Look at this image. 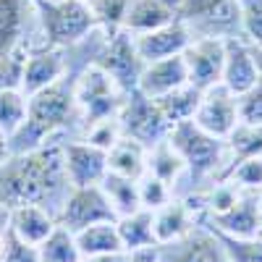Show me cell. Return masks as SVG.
<instances>
[{
  "mask_svg": "<svg viewBox=\"0 0 262 262\" xmlns=\"http://www.w3.org/2000/svg\"><path fill=\"white\" fill-rule=\"evenodd\" d=\"M37 249H39L42 262H79L81 259V249L76 244V236L69 228H63L60 223Z\"/></svg>",
  "mask_w": 262,
  "mask_h": 262,
  "instance_id": "obj_30",
  "label": "cell"
},
{
  "mask_svg": "<svg viewBox=\"0 0 262 262\" xmlns=\"http://www.w3.org/2000/svg\"><path fill=\"white\" fill-rule=\"evenodd\" d=\"M147 170L155 173L158 179H163L168 186H173V191H176V186L186 176V165L176 152V147L168 142V137L147 149Z\"/></svg>",
  "mask_w": 262,
  "mask_h": 262,
  "instance_id": "obj_25",
  "label": "cell"
},
{
  "mask_svg": "<svg viewBox=\"0 0 262 262\" xmlns=\"http://www.w3.org/2000/svg\"><path fill=\"white\" fill-rule=\"evenodd\" d=\"M134 42H137V50H139L142 60L152 63V60H160V58L181 55L186 50V45L191 42V34H189L184 21L176 18V21H170V24L160 27V29L134 34Z\"/></svg>",
  "mask_w": 262,
  "mask_h": 262,
  "instance_id": "obj_18",
  "label": "cell"
},
{
  "mask_svg": "<svg viewBox=\"0 0 262 262\" xmlns=\"http://www.w3.org/2000/svg\"><path fill=\"white\" fill-rule=\"evenodd\" d=\"M191 37H217V39H244L242 29V11H238V0H221L217 6L181 18Z\"/></svg>",
  "mask_w": 262,
  "mask_h": 262,
  "instance_id": "obj_15",
  "label": "cell"
},
{
  "mask_svg": "<svg viewBox=\"0 0 262 262\" xmlns=\"http://www.w3.org/2000/svg\"><path fill=\"white\" fill-rule=\"evenodd\" d=\"M79 262H128V252H116V254H84Z\"/></svg>",
  "mask_w": 262,
  "mask_h": 262,
  "instance_id": "obj_42",
  "label": "cell"
},
{
  "mask_svg": "<svg viewBox=\"0 0 262 262\" xmlns=\"http://www.w3.org/2000/svg\"><path fill=\"white\" fill-rule=\"evenodd\" d=\"M95 63L116 79V84L121 86L123 92L137 90L142 69H144V60H142V55L137 50L134 34L126 32V29H118V32L105 37L102 50L95 58Z\"/></svg>",
  "mask_w": 262,
  "mask_h": 262,
  "instance_id": "obj_7",
  "label": "cell"
},
{
  "mask_svg": "<svg viewBox=\"0 0 262 262\" xmlns=\"http://www.w3.org/2000/svg\"><path fill=\"white\" fill-rule=\"evenodd\" d=\"M158 257L160 262H231L223 244L205 223L173 244H158Z\"/></svg>",
  "mask_w": 262,
  "mask_h": 262,
  "instance_id": "obj_13",
  "label": "cell"
},
{
  "mask_svg": "<svg viewBox=\"0 0 262 262\" xmlns=\"http://www.w3.org/2000/svg\"><path fill=\"white\" fill-rule=\"evenodd\" d=\"M126 100V92L116 84V79L102 71L97 63H90L76 74L74 81V102H76V116L74 123L79 131L92 126L97 121L118 116L121 105Z\"/></svg>",
  "mask_w": 262,
  "mask_h": 262,
  "instance_id": "obj_5",
  "label": "cell"
},
{
  "mask_svg": "<svg viewBox=\"0 0 262 262\" xmlns=\"http://www.w3.org/2000/svg\"><path fill=\"white\" fill-rule=\"evenodd\" d=\"M116 226H118V233H121V242H123V249H126V252L158 247L155 226H152V210L139 207L137 212L118 217Z\"/></svg>",
  "mask_w": 262,
  "mask_h": 262,
  "instance_id": "obj_24",
  "label": "cell"
},
{
  "mask_svg": "<svg viewBox=\"0 0 262 262\" xmlns=\"http://www.w3.org/2000/svg\"><path fill=\"white\" fill-rule=\"evenodd\" d=\"M168 142L176 147L186 165V181L191 184L189 191L202 189L212 181H221L228 168V147L226 139H217L200 128L194 121L173 123L168 131Z\"/></svg>",
  "mask_w": 262,
  "mask_h": 262,
  "instance_id": "obj_3",
  "label": "cell"
},
{
  "mask_svg": "<svg viewBox=\"0 0 262 262\" xmlns=\"http://www.w3.org/2000/svg\"><path fill=\"white\" fill-rule=\"evenodd\" d=\"M259 81V71L254 63V53L247 39L236 37V39H226V58H223V74H221V84H226L228 90L238 97L247 90Z\"/></svg>",
  "mask_w": 262,
  "mask_h": 262,
  "instance_id": "obj_16",
  "label": "cell"
},
{
  "mask_svg": "<svg viewBox=\"0 0 262 262\" xmlns=\"http://www.w3.org/2000/svg\"><path fill=\"white\" fill-rule=\"evenodd\" d=\"M74 236H76V244L81 249V257L84 254H116V252H126L116 221L86 226V228H81Z\"/></svg>",
  "mask_w": 262,
  "mask_h": 262,
  "instance_id": "obj_26",
  "label": "cell"
},
{
  "mask_svg": "<svg viewBox=\"0 0 262 262\" xmlns=\"http://www.w3.org/2000/svg\"><path fill=\"white\" fill-rule=\"evenodd\" d=\"M226 147H228V168H226V173H228L236 163H242V160L262 152V126L238 121L236 128L231 131L228 139H226ZM226 173H223V176H226Z\"/></svg>",
  "mask_w": 262,
  "mask_h": 262,
  "instance_id": "obj_29",
  "label": "cell"
},
{
  "mask_svg": "<svg viewBox=\"0 0 262 262\" xmlns=\"http://www.w3.org/2000/svg\"><path fill=\"white\" fill-rule=\"evenodd\" d=\"M8 226H11V207L0 205V233H6Z\"/></svg>",
  "mask_w": 262,
  "mask_h": 262,
  "instance_id": "obj_45",
  "label": "cell"
},
{
  "mask_svg": "<svg viewBox=\"0 0 262 262\" xmlns=\"http://www.w3.org/2000/svg\"><path fill=\"white\" fill-rule=\"evenodd\" d=\"M42 45L74 48L97 29V18L86 0H32Z\"/></svg>",
  "mask_w": 262,
  "mask_h": 262,
  "instance_id": "obj_4",
  "label": "cell"
},
{
  "mask_svg": "<svg viewBox=\"0 0 262 262\" xmlns=\"http://www.w3.org/2000/svg\"><path fill=\"white\" fill-rule=\"evenodd\" d=\"M200 128L217 139H228V134L238 123V97L226 84H212L202 92V100L196 105V113L191 118Z\"/></svg>",
  "mask_w": 262,
  "mask_h": 262,
  "instance_id": "obj_10",
  "label": "cell"
},
{
  "mask_svg": "<svg viewBox=\"0 0 262 262\" xmlns=\"http://www.w3.org/2000/svg\"><path fill=\"white\" fill-rule=\"evenodd\" d=\"M107 202L113 205L116 215L123 217V215H131L142 207L139 202V186H137V179H126V176H118V173H105V179L100 181Z\"/></svg>",
  "mask_w": 262,
  "mask_h": 262,
  "instance_id": "obj_27",
  "label": "cell"
},
{
  "mask_svg": "<svg viewBox=\"0 0 262 262\" xmlns=\"http://www.w3.org/2000/svg\"><path fill=\"white\" fill-rule=\"evenodd\" d=\"M32 13H34L32 0H0V55H6L21 42H27Z\"/></svg>",
  "mask_w": 262,
  "mask_h": 262,
  "instance_id": "obj_22",
  "label": "cell"
},
{
  "mask_svg": "<svg viewBox=\"0 0 262 262\" xmlns=\"http://www.w3.org/2000/svg\"><path fill=\"white\" fill-rule=\"evenodd\" d=\"M200 223H207L223 233L231 236H242V238H254L262 236V215H259V191L242 189L238 200L217 215L202 217Z\"/></svg>",
  "mask_w": 262,
  "mask_h": 262,
  "instance_id": "obj_14",
  "label": "cell"
},
{
  "mask_svg": "<svg viewBox=\"0 0 262 262\" xmlns=\"http://www.w3.org/2000/svg\"><path fill=\"white\" fill-rule=\"evenodd\" d=\"M86 3H90V0H86Z\"/></svg>",
  "mask_w": 262,
  "mask_h": 262,
  "instance_id": "obj_48",
  "label": "cell"
},
{
  "mask_svg": "<svg viewBox=\"0 0 262 262\" xmlns=\"http://www.w3.org/2000/svg\"><path fill=\"white\" fill-rule=\"evenodd\" d=\"M74 81L76 74H69L60 81L27 97V121L11 137V155L34 149L45 144L48 139H55L60 131H69V126H74V116H76Z\"/></svg>",
  "mask_w": 262,
  "mask_h": 262,
  "instance_id": "obj_2",
  "label": "cell"
},
{
  "mask_svg": "<svg viewBox=\"0 0 262 262\" xmlns=\"http://www.w3.org/2000/svg\"><path fill=\"white\" fill-rule=\"evenodd\" d=\"M221 0H184V6L179 11V18H189V16H196V13H202L212 6H217Z\"/></svg>",
  "mask_w": 262,
  "mask_h": 262,
  "instance_id": "obj_41",
  "label": "cell"
},
{
  "mask_svg": "<svg viewBox=\"0 0 262 262\" xmlns=\"http://www.w3.org/2000/svg\"><path fill=\"white\" fill-rule=\"evenodd\" d=\"M259 215H262V189H259Z\"/></svg>",
  "mask_w": 262,
  "mask_h": 262,
  "instance_id": "obj_47",
  "label": "cell"
},
{
  "mask_svg": "<svg viewBox=\"0 0 262 262\" xmlns=\"http://www.w3.org/2000/svg\"><path fill=\"white\" fill-rule=\"evenodd\" d=\"M152 226H155L158 244H173L179 238L189 236L200 226V221L191 212V207L184 202V196H173L170 202H165L163 207L152 212Z\"/></svg>",
  "mask_w": 262,
  "mask_h": 262,
  "instance_id": "obj_19",
  "label": "cell"
},
{
  "mask_svg": "<svg viewBox=\"0 0 262 262\" xmlns=\"http://www.w3.org/2000/svg\"><path fill=\"white\" fill-rule=\"evenodd\" d=\"M223 179L233 181L238 189H249V191H259L262 189V152L252 155L242 163H236Z\"/></svg>",
  "mask_w": 262,
  "mask_h": 262,
  "instance_id": "obj_36",
  "label": "cell"
},
{
  "mask_svg": "<svg viewBox=\"0 0 262 262\" xmlns=\"http://www.w3.org/2000/svg\"><path fill=\"white\" fill-rule=\"evenodd\" d=\"M200 100H202V90H196L194 84H184V86H179V90L158 97L155 102L163 111L165 121L173 126V123H181V121H191Z\"/></svg>",
  "mask_w": 262,
  "mask_h": 262,
  "instance_id": "obj_28",
  "label": "cell"
},
{
  "mask_svg": "<svg viewBox=\"0 0 262 262\" xmlns=\"http://www.w3.org/2000/svg\"><path fill=\"white\" fill-rule=\"evenodd\" d=\"M254 53V63H257V71H259V81H262V45H252Z\"/></svg>",
  "mask_w": 262,
  "mask_h": 262,
  "instance_id": "obj_46",
  "label": "cell"
},
{
  "mask_svg": "<svg viewBox=\"0 0 262 262\" xmlns=\"http://www.w3.org/2000/svg\"><path fill=\"white\" fill-rule=\"evenodd\" d=\"M90 8L97 18V27L105 34H113L123 27V11L126 0H90Z\"/></svg>",
  "mask_w": 262,
  "mask_h": 262,
  "instance_id": "obj_38",
  "label": "cell"
},
{
  "mask_svg": "<svg viewBox=\"0 0 262 262\" xmlns=\"http://www.w3.org/2000/svg\"><path fill=\"white\" fill-rule=\"evenodd\" d=\"M118 121H121L123 137L144 144L147 149L152 144L163 142L168 137V131H170V123L165 121L158 102L152 97H147L144 92H139V90L126 92V100H123L121 111H118Z\"/></svg>",
  "mask_w": 262,
  "mask_h": 262,
  "instance_id": "obj_6",
  "label": "cell"
},
{
  "mask_svg": "<svg viewBox=\"0 0 262 262\" xmlns=\"http://www.w3.org/2000/svg\"><path fill=\"white\" fill-rule=\"evenodd\" d=\"M8 158H11V139L0 131V165H3Z\"/></svg>",
  "mask_w": 262,
  "mask_h": 262,
  "instance_id": "obj_44",
  "label": "cell"
},
{
  "mask_svg": "<svg viewBox=\"0 0 262 262\" xmlns=\"http://www.w3.org/2000/svg\"><path fill=\"white\" fill-rule=\"evenodd\" d=\"M55 226H58V217L42 205L11 207V231L32 247H39L55 231Z\"/></svg>",
  "mask_w": 262,
  "mask_h": 262,
  "instance_id": "obj_20",
  "label": "cell"
},
{
  "mask_svg": "<svg viewBox=\"0 0 262 262\" xmlns=\"http://www.w3.org/2000/svg\"><path fill=\"white\" fill-rule=\"evenodd\" d=\"M27 121V95L21 90H0V131L11 139Z\"/></svg>",
  "mask_w": 262,
  "mask_h": 262,
  "instance_id": "obj_31",
  "label": "cell"
},
{
  "mask_svg": "<svg viewBox=\"0 0 262 262\" xmlns=\"http://www.w3.org/2000/svg\"><path fill=\"white\" fill-rule=\"evenodd\" d=\"M176 18H179V13L170 6H165L163 0H126L121 29H126L131 34H144V32L165 27Z\"/></svg>",
  "mask_w": 262,
  "mask_h": 262,
  "instance_id": "obj_21",
  "label": "cell"
},
{
  "mask_svg": "<svg viewBox=\"0 0 262 262\" xmlns=\"http://www.w3.org/2000/svg\"><path fill=\"white\" fill-rule=\"evenodd\" d=\"M242 29L249 45H262V0H238Z\"/></svg>",
  "mask_w": 262,
  "mask_h": 262,
  "instance_id": "obj_39",
  "label": "cell"
},
{
  "mask_svg": "<svg viewBox=\"0 0 262 262\" xmlns=\"http://www.w3.org/2000/svg\"><path fill=\"white\" fill-rule=\"evenodd\" d=\"M69 191L71 184L63 165V142L48 139L34 149L13 152L0 165V205L6 207L42 205L53 212L50 205H55L60 212Z\"/></svg>",
  "mask_w": 262,
  "mask_h": 262,
  "instance_id": "obj_1",
  "label": "cell"
},
{
  "mask_svg": "<svg viewBox=\"0 0 262 262\" xmlns=\"http://www.w3.org/2000/svg\"><path fill=\"white\" fill-rule=\"evenodd\" d=\"M207 226V223H205ZM217 242L223 244L226 254L231 262H262V236H254V238H242V236H231V233H223L212 226H207Z\"/></svg>",
  "mask_w": 262,
  "mask_h": 262,
  "instance_id": "obj_32",
  "label": "cell"
},
{
  "mask_svg": "<svg viewBox=\"0 0 262 262\" xmlns=\"http://www.w3.org/2000/svg\"><path fill=\"white\" fill-rule=\"evenodd\" d=\"M118 221V215L113 205L107 202V196L102 186H71V191L66 194V202L58 212V223L63 228H69L71 233H79L86 226L95 223H111Z\"/></svg>",
  "mask_w": 262,
  "mask_h": 262,
  "instance_id": "obj_9",
  "label": "cell"
},
{
  "mask_svg": "<svg viewBox=\"0 0 262 262\" xmlns=\"http://www.w3.org/2000/svg\"><path fill=\"white\" fill-rule=\"evenodd\" d=\"M128 262H160V257H158V247H147V249L128 252Z\"/></svg>",
  "mask_w": 262,
  "mask_h": 262,
  "instance_id": "obj_43",
  "label": "cell"
},
{
  "mask_svg": "<svg viewBox=\"0 0 262 262\" xmlns=\"http://www.w3.org/2000/svg\"><path fill=\"white\" fill-rule=\"evenodd\" d=\"M121 137H123V131H121L118 116L105 118V121H97V123H92V126H86L84 131H79V139L90 142V144H95V147H100V149H105V152L111 149Z\"/></svg>",
  "mask_w": 262,
  "mask_h": 262,
  "instance_id": "obj_35",
  "label": "cell"
},
{
  "mask_svg": "<svg viewBox=\"0 0 262 262\" xmlns=\"http://www.w3.org/2000/svg\"><path fill=\"white\" fill-rule=\"evenodd\" d=\"M107 170L139 181V176L147 170V147L128 137H121L107 149Z\"/></svg>",
  "mask_w": 262,
  "mask_h": 262,
  "instance_id": "obj_23",
  "label": "cell"
},
{
  "mask_svg": "<svg viewBox=\"0 0 262 262\" xmlns=\"http://www.w3.org/2000/svg\"><path fill=\"white\" fill-rule=\"evenodd\" d=\"M0 262H42V259L39 249L27 244L24 238H18L8 226L6 233H0Z\"/></svg>",
  "mask_w": 262,
  "mask_h": 262,
  "instance_id": "obj_37",
  "label": "cell"
},
{
  "mask_svg": "<svg viewBox=\"0 0 262 262\" xmlns=\"http://www.w3.org/2000/svg\"><path fill=\"white\" fill-rule=\"evenodd\" d=\"M63 165L71 186H97L107 173V152L76 137L63 142Z\"/></svg>",
  "mask_w": 262,
  "mask_h": 262,
  "instance_id": "obj_12",
  "label": "cell"
},
{
  "mask_svg": "<svg viewBox=\"0 0 262 262\" xmlns=\"http://www.w3.org/2000/svg\"><path fill=\"white\" fill-rule=\"evenodd\" d=\"M84 66H76L71 48H53V45H39L32 48L24 66V81H21V92L32 97L34 92L45 90V86L60 81L69 74H79Z\"/></svg>",
  "mask_w": 262,
  "mask_h": 262,
  "instance_id": "obj_8",
  "label": "cell"
},
{
  "mask_svg": "<svg viewBox=\"0 0 262 262\" xmlns=\"http://www.w3.org/2000/svg\"><path fill=\"white\" fill-rule=\"evenodd\" d=\"M226 58V39L217 37H191L184 50V63L189 71V84L196 90H210L212 84H221Z\"/></svg>",
  "mask_w": 262,
  "mask_h": 262,
  "instance_id": "obj_11",
  "label": "cell"
},
{
  "mask_svg": "<svg viewBox=\"0 0 262 262\" xmlns=\"http://www.w3.org/2000/svg\"><path fill=\"white\" fill-rule=\"evenodd\" d=\"M137 186H139V202H142V207L144 210H152V212L176 196L173 186H168L163 179H158L155 173H149V170H144L142 176H139Z\"/></svg>",
  "mask_w": 262,
  "mask_h": 262,
  "instance_id": "obj_34",
  "label": "cell"
},
{
  "mask_svg": "<svg viewBox=\"0 0 262 262\" xmlns=\"http://www.w3.org/2000/svg\"><path fill=\"white\" fill-rule=\"evenodd\" d=\"M238 121L262 126V81H257L244 95H238Z\"/></svg>",
  "mask_w": 262,
  "mask_h": 262,
  "instance_id": "obj_40",
  "label": "cell"
},
{
  "mask_svg": "<svg viewBox=\"0 0 262 262\" xmlns=\"http://www.w3.org/2000/svg\"><path fill=\"white\" fill-rule=\"evenodd\" d=\"M184 84H189V71H186V63H184V53H181V55H170V58L144 63L137 90L144 92L152 100H158V97L179 90Z\"/></svg>",
  "mask_w": 262,
  "mask_h": 262,
  "instance_id": "obj_17",
  "label": "cell"
},
{
  "mask_svg": "<svg viewBox=\"0 0 262 262\" xmlns=\"http://www.w3.org/2000/svg\"><path fill=\"white\" fill-rule=\"evenodd\" d=\"M27 55H29L27 42H21V45H16L6 55H0V90H21Z\"/></svg>",
  "mask_w": 262,
  "mask_h": 262,
  "instance_id": "obj_33",
  "label": "cell"
}]
</instances>
